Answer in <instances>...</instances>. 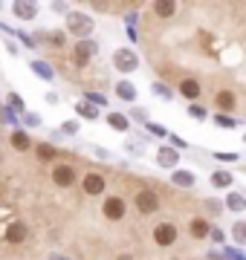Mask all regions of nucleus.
Returning <instances> with one entry per match:
<instances>
[{
    "instance_id": "obj_1",
    "label": "nucleus",
    "mask_w": 246,
    "mask_h": 260,
    "mask_svg": "<svg viewBox=\"0 0 246 260\" xmlns=\"http://www.w3.org/2000/svg\"><path fill=\"white\" fill-rule=\"evenodd\" d=\"M133 208L148 217V214H157L160 211V194L153 191V188H139L136 194H133Z\"/></svg>"
},
{
    "instance_id": "obj_2",
    "label": "nucleus",
    "mask_w": 246,
    "mask_h": 260,
    "mask_svg": "<svg viewBox=\"0 0 246 260\" xmlns=\"http://www.w3.org/2000/svg\"><path fill=\"white\" fill-rule=\"evenodd\" d=\"M102 214H104V220L119 223V220H125V214H128V203H125L122 197H107L102 203Z\"/></svg>"
},
{
    "instance_id": "obj_3",
    "label": "nucleus",
    "mask_w": 246,
    "mask_h": 260,
    "mask_svg": "<svg viewBox=\"0 0 246 260\" xmlns=\"http://www.w3.org/2000/svg\"><path fill=\"white\" fill-rule=\"evenodd\" d=\"M177 237H180V232H177V225L174 223L153 225V243H157L160 249H171V246L177 243Z\"/></svg>"
},
{
    "instance_id": "obj_4",
    "label": "nucleus",
    "mask_w": 246,
    "mask_h": 260,
    "mask_svg": "<svg viewBox=\"0 0 246 260\" xmlns=\"http://www.w3.org/2000/svg\"><path fill=\"white\" fill-rule=\"evenodd\" d=\"M81 188H84L87 197H102L104 191H107V179H104V174H99V171H90V174H84V179H81Z\"/></svg>"
},
{
    "instance_id": "obj_5",
    "label": "nucleus",
    "mask_w": 246,
    "mask_h": 260,
    "mask_svg": "<svg viewBox=\"0 0 246 260\" xmlns=\"http://www.w3.org/2000/svg\"><path fill=\"white\" fill-rule=\"evenodd\" d=\"M67 29H70L76 38H81V41H84V35H90V32H93V20L87 18V15L73 12V15L67 18Z\"/></svg>"
},
{
    "instance_id": "obj_6",
    "label": "nucleus",
    "mask_w": 246,
    "mask_h": 260,
    "mask_svg": "<svg viewBox=\"0 0 246 260\" xmlns=\"http://www.w3.org/2000/svg\"><path fill=\"white\" fill-rule=\"evenodd\" d=\"M52 182H55L58 188H70L78 182V174L73 165H55L52 168Z\"/></svg>"
},
{
    "instance_id": "obj_7",
    "label": "nucleus",
    "mask_w": 246,
    "mask_h": 260,
    "mask_svg": "<svg viewBox=\"0 0 246 260\" xmlns=\"http://www.w3.org/2000/svg\"><path fill=\"white\" fill-rule=\"evenodd\" d=\"M113 67H116V70H122V73H131V70H136V67H139V55H136V52H131V49H116Z\"/></svg>"
},
{
    "instance_id": "obj_8",
    "label": "nucleus",
    "mask_w": 246,
    "mask_h": 260,
    "mask_svg": "<svg viewBox=\"0 0 246 260\" xmlns=\"http://www.w3.org/2000/svg\"><path fill=\"white\" fill-rule=\"evenodd\" d=\"M177 93H180L182 99H189V102H197L200 93H203V87H200L197 78H182V81L177 84Z\"/></svg>"
},
{
    "instance_id": "obj_9",
    "label": "nucleus",
    "mask_w": 246,
    "mask_h": 260,
    "mask_svg": "<svg viewBox=\"0 0 246 260\" xmlns=\"http://www.w3.org/2000/svg\"><path fill=\"white\" fill-rule=\"evenodd\" d=\"M26 234H29L26 223H20V220H15V223H9V225H6V232H3V237H6V243H23V240H26Z\"/></svg>"
},
{
    "instance_id": "obj_10",
    "label": "nucleus",
    "mask_w": 246,
    "mask_h": 260,
    "mask_svg": "<svg viewBox=\"0 0 246 260\" xmlns=\"http://www.w3.org/2000/svg\"><path fill=\"white\" fill-rule=\"evenodd\" d=\"M189 234L194 237V240H206L208 234H211V225H208L203 217H194V220L189 223Z\"/></svg>"
},
{
    "instance_id": "obj_11",
    "label": "nucleus",
    "mask_w": 246,
    "mask_h": 260,
    "mask_svg": "<svg viewBox=\"0 0 246 260\" xmlns=\"http://www.w3.org/2000/svg\"><path fill=\"white\" fill-rule=\"evenodd\" d=\"M235 93H232V90H220L218 95H214V107H218L220 113H232L235 110Z\"/></svg>"
},
{
    "instance_id": "obj_12",
    "label": "nucleus",
    "mask_w": 246,
    "mask_h": 260,
    "mask_svg": "<svg viewBox=\"0 0 246 260\" xmlns=\"http://www.w3.org/2000/svg\"><path fill=\"white\" fill-rule=\"evenodd\" d=\"M151 12L157 15V18L168 20V18L177 15V3H174V0H160V3H153V6H151Z\"/></svg>"
},
{
    "instance_id": "obj_13",
    "label": "nucleus",
    "mask_w": 246,
    "mask_h": 260,
    "mask_svg": "<svg viewBox=\"0 0 246 260\" xmlns=\"http://www.w3.org/2000/svg\"><path fill=\"white\" fill-rule=\"evenodd\" d=\"M177 148H160V153H157V162H160V168H174L177 171Z\"/></svg>"
},
{
    "instance_id": "obj_14",
    "label": "nucleus",
    "mask_w": 246,
    "mask_h": 260,
    "mask_svg": "<svg viewBox=\"0 0 246 260\" xmlns=\"http://www.w3.org/2000/svg\"><path fill=\"white\" fill-rule=\"evenodd\" d=\"M9 142H12V148L20 150V153H26V150L32 148V139H29V133H26V130H15V133L9 136Z\"/></svg>"
},
{
    "instance_id": "obj_15",
    "label": "nucleus",
    "mask_w": 246,
    "mask_h": 260,
    "mask_svg": "<svg viewBox=\"0 0 246 260\" xmlns=\"http://www.w3.org/2000/svg\"><path fill=\"white\" fill-rule=\"evenodd\" d=\"M35 156H38L41 162H55V159H58V148H55V145H49V142H41V145H35Z\"/></svg>"
},
{
    "instance_id": "obj_16",
    "label": "nucleus",
    "mask_w": 246,
    "mask_h": 260,
    "mask_svg": "<svg viewBox=\"0 0 246 260\" xmlns=\"http://www.w3.org/2000/svg\"><path fill=\"white\" fill-rule=\"evenodd\" d=\"M38 41H44V44H49V47H64V44H67V35L61 32V29H52V32H41Z\"/></svg>"
},
{
    "instance_id": "obj_17",
    "label": "nucleus",
    "mask_w": 246,
    "mask_h": 260,
    "mask_svg": "<svg viewBox=\"0 0 246 260\" xmlns=\"http://www.w3.org/2000/svg\"><path fill=\"white\" fill-rule=\"evenodd\" d=\"M93 52H96V44H90V41H78L76 44V61L78 64H87Z\"/></svg>"
},
{
    "instance_id": "obj_18",
    "label": "nucleus",
    "mask_w": 246,
    "mask_h": 260,
    "mask_svg": "<svg viewBox=\"0 0 246 260\" xmlns=\"http://www.w3.org/2000/svg\"><path fill=\"white\" fill-rule=\"evenodd\" d=\"M12 12H15L18 18H23V20H32L35 15H38V6H32V3H15Z\"/></svg>"
},
{
    "instance_id": "obj_19",
    "label": "nucleus",
    "mask_w": 246,
    "mask_h": 260,
    "mask_svg": "<svg viewBox=\"0 0 246 260\" xmlns=\"http://www.w3.org/2000/svg\"><path fill=\"white\" fill-rule=\"evenodd\" d=\"M116 95H119L122 102H133V99H136V87H133L131 81H119L116 84Z\"/></svg>"
},
{
    "instance_id": "obj_20",
    "label": "nucleus",
    "mask_w": 246,
    "mask_h": 260,
    "mask_svg": "<svg viewBox=\"0 0 246 260\" xmlns=\"http://www.w3.org/2000/svg\"><path fill=\"white\" fill-rule=\"evenodd\" d=\"M171 182H174V185H180V188H191V185H194V174H191V171H174Z\"/></svg>"
},
{
    "instance_id": "obj_21",
    "label": "nucleus",
    "mask_w": 246,
    "mask_h": 260,
    "mask_svg": "<svg viewBox=\"0 0 246 260\" xmlns=\"http://www.w3.org/2000/svg\"><path fill=\"white\" fill-rule=\"evenodd\" d=\"M107 124H110L113 130H128L131 127L128 116H122V113H107Z\"/></svg>"
},
{
    "instance_id": "obj_22",
    "label": "nucleus",
    "mask_w": 246,
    "mask_h": 260,
    "mask_svg": "<svg viewBox=\"0 0 246 260\" xmlns=\"http://www.w3.org/2000/svg\"><path fill=\"white\" fill-rule=\"evenodd\" d=\"M211 185H214V188H229V185H232V174H226V171L211 174Z\"/></svg>"
},
{
    "instance_id": "obj_23",
    "label": "nucleus",
    "mask_w": 246,
    "mask_h": 260,
    "mask_svg": "<svg viewBox=\"0 0 246 260\" xmlns=\"http://www.w3.org/2000/svg\"><path fill=\"white\" fill-rule=\"evenodd\" d=\"M76 113H78V116H84V119H90V121H93V119H99V110H96L93 104H84V102H81V104H76Z\"/></svg>"
},
{
    "instance_id": "obj_24",
    "label": "nucleus",
    "mask_w": 246,
    "mask_h": 260,
    "mask_svg": "<svg viewBox=\"0 0 246 260\" xmlns=\"http://www.w3.org/2000/svg\"><path fill=\"white\" fill-rule=\"evenodd\" d=\"M226 205L232 208V211H243V208H246V197H240V194H229Z\"/></svg>"
},
{
    "instance_id": "obj_25",
    "label": "nucleus",
    "mask_w": 246,
    "mask_h": 260,
    "mask_svg": "<svg viewBox=\"0 0 246 260\" xmlns=\"http://www.w3.org/2000/svg\"><path fill=\"white\" fill-rule=\"evenodd\" d=\"M32 70H35V73L41 75V78H52V70H49V64H44V61H32Z\"/></svg>"
},
{
    "instance_id": "obj_26",
    "label": "nucleus",
    "mask_w": 246,
    "mask_h": 260,
    "mask_svg": "<svg viewBox=\"0 0 246 260\" xmlns=\"http://www.w3.org/2000/svg\"><path fill=\"white\" fill-rule=\"evenodd\" d=\"M232 234H235V240L240 243V246H243V243H246V223H243V220L232 225Z\"/></svg>"
},
{
    "instance_id": "obj_27",
    "label": "nucleus",
    "mask_w": 246,
    "mask_h": 260,
    "mask_svg": "<svg viewBox=\"0 0 246 260\" xmlns=\"http://www.w3.org/2000/svg\"><path fill=\"white\" fill-rule=\"evenodd\" d=\"M189 116H191V119H200V121H203V119H206V107H203V104H191V107H189Z\"/></svg>"
},
{
    "instance_id": "obj_28",
    "label": "nucleus",
    "mask_w": 246,
    "mask_h": 260,
    "mask_svg": "<svg viewBox=\"0 0 246 260\" xmlns=\"http://www.w3.org/2000/svg\"><path fill=\"white\" fill-rule=\"evenodd\" d=\"M214 121H218L220 127H235V119H229V116H223V113H220V116H214Z\"/></svg>"
},
{
    "instance_id": "obj_29",
    "label": "nucleus",
    "mask_w": 246,
    "mask_h": 260,
    "mask_svg": "<svg viewBox=\"0 0 246 260\" xmlns=\"http://www.w3.org/2000/svg\"><path fill=\"white\" fill-rule=\"evenodd\" d=\"M148 130H151L153 136H165V127H162V124H153V121H148Z\"/></svg>"
},
{
    "instance_id": "obj_30",
    "label": "nucleus",
    "mask_w": 246,
    "mask_h": 260,
    "mask_svg": "<svg viewBox=\"0 0 246 260\" xmlns=\"http://www.w3.org/2000/svg\"><path fill=\"white\" fill-rule=\"evenodd\" d=\"M214 159H220V162H237V153H214Z\"/></svg>"
},
{
    "instance_id": "obj_31",
    "label": "nucleus",
    "mask_w": 246,
    "mask_h": 260,
    "mask_svg": "<svg viewBox=\"0 0 246 260\" xmlns=\"http://www.w3.org/2000/svg\"><path fill=\"white\" fill-rule=\"evenodd\" d=\"M9 104L15 107V110H23V102H20V95H15V93L9 95Z\"/></svg>"
},
{
    "instance_id": "obj_32",
    "label": "nucleus",
    "mask_w": 246,
    "mask_h": 260,
    "mask_svg": "<svg viewBox=\"0 0 246 260\" xmlns=\"http://www.w3.org/2000/svg\"><path fill=\"white\" fill-rule=\"evenodd\" d=\"M208 237H211L214 243H223V232H220V229H211V234H208Z\"/></svg>"
},
{
    "instance_id": "obj_33",
    "label": "nucleus",
    "mask_w": 246,
    "mask_h": 260,
    "mask_svg": "<svg viewBox=\"0 0 246 260\" xmlns=\"http://www.w3.org/2000/svg\"><path fill=\"white\" fill-rule=\"evenodd\" d=\"M153 90H157V93H160L162 99H171V93H168V87H162V84H157V87H153Z\"/></svg>"
},
{
    "instance_id": "obj_34",
    "label": "nucleus",
    "mask_w": 246,
    "mask_h": 260,
    "mask_svg": "<svg viewBox=\"0 0 246 260\" xmlns=\"http://www.w3.org/2000/svg\"><path fill=\"white\" fill-rule=\"evenodd\" d=\"M76 130H78L76 121H67V124H64V133H76Z\"/></svg>"
},
{
    "instance_id": "obj_35",
    "label": "nucleus",
    "mask_w": 246,
    "mask_h": 260,
    "mask_svg": "<svg viewBox=\"0 0 246 260\" xmlns=\"http://www.w3.org/2000/svg\"><path fill=\"white\" fill-rule=\"evenodd\" d=\"M119 260H133V257H131V254H122V257H119Z\"/></svg>"
},
{
    "instance_id": "obj_36",
    "label": "nucleus",
    "mask_w": 246,
    "mask_h": 260,
    "mask_svg": "<svg viewBox=\"0 0 246 260\" xmlns=\"http://www.w3.org/2000/svg\"><path fill=\"white\" fill-rule=\"evenodd\" d=\"M52 260H64V257H58V254H55V257H52Z\"/></svg>"
},
{
    "instance_id": "obj_37",
    "label": "nucleus",
    "mask_w": 246,
    "mask_h": 260,
    "mask_svg": "<svg viewBox=\"0 0 246 260\" xmlns=\"http://www.w3.org/2000/svg\"><path fill=\"white\" fill-rule=\"evenodd\" d=\"M0 162H3V156H0Z\"/></svg>"
},
{
    "instance_id": "obj_38",
    "label": "nucleus",
    "mask_w": 246,
    "mask_h": 260,
    "mask_svg": "<svg viewBox=\"0 0 246 260\" xmlns=\"http://www.w3.org/2000/svg\"><path fill=\"white\" fill-rule=\"evenodd\" d=\"M0 197H3V191H0Z\"/></svg>"
}]
</instances>
